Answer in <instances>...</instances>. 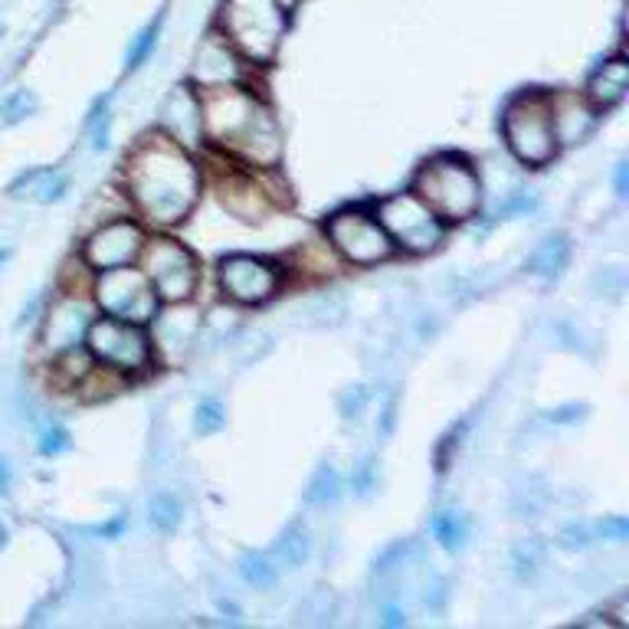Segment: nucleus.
I'll use <instances>...</instances> for the list:
<instances>
[{
  "label": "nucleus",
  "mask_w": 629,
  "mask_h": 629,
  "mask_svg": "<svg viewBox=\"0 0 629 629\" xmlns=\"http://www.w3.org/2000/svg\"><path fill=\"white\" fill-rule=\"evenodd\" d=\"M181 518H184V505H181L177 496H171V492H154L151 496V502H148V524L154 531L171 534V531H177Z\"/></svg>",
  "instance_id": "nucleus-26"
},
{
  "label": "nucleus",
  "mask_w": 629,
  "mask_h": 629,
  "mask_svg": "<svg viewBox=\"0 0 629 629\" xmlns=\"http://www.w3.org/2000/svg\"><path fill=\"white\" fill-rule=\"evenodd\" d=\"M554 335H557V341H561L567 351H574V355H584V358H594V355H597V348L590 345L587 332H584L581 325H574L571 318L554 322Z\"/></svg>",
  "instance_id": "nucleus-33"
},
{
  "label": "nucleus",
  "mask_w": 629,
  "mask_h": 629,
  "mask_svg": "<svg viewBox=\"0 0 629 629\" xmlns=\"http://www.w3.org/2000/svg\"><path fill=\"white\" fill-rule=\"evenodd\" d=\"M220 200L227 204L230 214L243 217V220H259L269 207L265 194H262V184H256L252 177H247L240 171V161L230 158V171L220 177Z\"/></svg>",
  "instance_id": "nucleus-18"
},
{
  "label": "nucleus",
  "mask_w": 629,
  "mask_h": 629,
  "mask_svg": "<svg viewBox=\"0 0 629 629\" xmlns=\"http://www.w3.org/2000/svg\"><path fill=\"white\" fill-rule=\"evenodd\" d=\"M93 302L99 312L131 322V325H148L161 308V299L154 295L148 275L134 262L96 272L93 275Z\"/></svg>",
  "instance_id": "nucleus-9"
},
{
  "label": "nucleus",
  "mask_w": 629,
  "mask_h": 629,
  "mask_svg": "<svg viewBox=\"0 0 629 629\" xmlns=\"http://www.w3.org/2000/svg\"><path fill=\"white\" fill-rule=\"evenodd\" d=\"M217 607H220L224 614H234V617H240V607H234V600H220Z\"/></svg>",
  "instance_id": "nucleus-47"
},
{
  "label": "nucleus",
  "mask_w": 629,
  "mask_h": 629,
  "mask_svg": "<svg viewBox=\"0 0 629 629\" xmlns=\"http://www.w3.org/2000/svg\"><path fill=\"white\" fill-rule=\"evenodd\" d=\"M122 184L128 204L141 214V220L154 227H174L197 207L204 174L187 148L154 131L131 148Z\"/></svg>",
  "instance_id": "nucleus-1"
},
{
  "label": "nucleus",
  "mask_w": 629,
  "mask_h": 629,
  "mask_svg": "<svg viewBox=\"0 0 629 629\" xmlns=\"http://www.w3.org/2000/svg\"><path fill=\"white\" fill-rule=\"evenodd\" d=\"M406 623V617H403V610H400V604H387L383 607V627H403Z\"/></svg>",
  "instance_id": "nucleus-44"
},
{
  "label": "nucleus",
  "mask_w": 629,
  "mask_h": 629,
  "mask_svg": "<svg viewBox=\"0 0 629 629\" xmlns=\"http://www.w3.org/2000/svg\"><path fill=\"white\" fill-rule=\"evenodd\" d=\"M571 256H574V247L564 234H547L531 256L524 262V272L534 275V279H544V282H554L567 272L571 265Z\"/></svg>",
  "instance_id": "nucleus-20"
},
{
  "label": "nucleus",
  "mask_w": 629,
  "mask_h": 629,
  "mask_svg": "<svg viewBox=\"0 0 629 629\" xmlns=\"http://www.w3.org/2000/svg\"><path fill=\"white\" fill-rule=\"evenodd\" d=\"M285 30L289 13L275 0H224L217 13V33L256 66L275 59Z\"/></svg>",
  "instance_id": "nucleus-4"
},
{
  "label": "nucleus",
  "mask_w": 629,
  "mask_h": 629,
  "mask_svg": "<svg viewBox=\"0 0 629 629\" xmlns=\"http://www.w3.org/2000/svg\"><path fill=\"white\" fill-rule=\"evenodd\" d=\"M371 400H375V387H371V383H348V387L338 393V413H341L348 423H355V420L365 416V410L371 406Z\"/></svg>",
  "instance_id": "nucleus-30"
},
{
  "label": "nucleus",
  "mask_w": 629,
  "mask_h": 629,
  "mask_svg": "<svg viewBox=\"0 0 629 629\" xmlns=\"http://www.w3.org/2000/svg\"><path fill=\"white\" fill-rule=\"evenodd\" d=\"M204 106V138L224 154L252 167H275L282 158V131L269 106L240 86L207 89Z\"/></svg>",
  "instance_id": "nucleus-2"
},
{
  "label": "nucleus",
  "mask_w": 629,
  "mask_h": 629,
  "mask_svg": "<svg viewBox=\"0 0 629 629\" xmlns=\"http://www.w3.org/2000/svg\"><path fill=\"white\" fill-rule=\"evenodd\" d=\"M547 564V551H544V541L541 538H521L511 544V574L518 581H534Z\"/></svg>",
  "instance_id": "nucleus-23"
},
{
  "label": "nucleus",
  "mask_w": 629,
  "mask_h": 629,
  "mask_svg": "<svg viewBox=\"0 0 629 629\" xmlns=\"http://www.w3.org/2000/svg\"><path fill=\"white\" fill-rule=\"evenodd\" d=\"M275 557L285 564V567H302V564H308V557H312V551H315V541H312V531H308V524L302 521V518H292L285 528H282V534L275 538Z\"/></svg>",
  "instance_id": "nucleus-21"
},
{
  "label": "nucleus",
  "mask_w": 629,
  "mask_h": 629,
  "mask_svg": "<svg viewBox=\"0 0 629 629\" xmlns=\"http://www.w3.org/2000/svg\"><path fill=\"white\" fill-rule=\"evenodd\" d=\"M240 577L250 584L252 590H272L279 584V571H275L272 557L262 551H247L240 557Z\"/></svg>",
  "instance_id": "nucleus-27"
},
{
  "label": "nucleus",
  "mask_w": 629,
  "mask_h": 629,
  "mask_svg": "<svg viewBox=\"0 0 629 629\" xmlns=\"http://www.w3.org/2000/svg\"><path fill=\"white\" fill-rule=\"evenodd\" d=\"M247 59L214 30L200 46L197 56L191 63V76L187 83L194 89H224V86H240L247 76Z\"/></svg>",
  "instance_id": "nucleus-16"
},
{
  "label": "nucleus",
  "mask_w": 629,
  "mask_h": 629,
  "mask_svg": "<svg viewBox=\"0 0 629 629\" xmlns=\"http://www.w3.org/2000/svg\"><path fill=\"white\" fill-rule=\"evenodd\" d=\"M282 265L262 256L250 252H237V256H224L217 265V285L220 292L237 302V305H265L269 299L279 295L282 289Z\"/></svg>",
  "instance_id": "nucleus-11"
},
{
  "label": "nucleus",
  "mask_w": 629,
  "mask_h": 629,
  "mask_svg": "<svg viewBox=\"0 0 629 629\" xmlns=\"http://www.w3.org/2000/svg\"><path fill=\"white\" fill-rule=\"evenodd\" d=\"M0 36H3V26H0Z\"/></svg>",
  "instance_id": "nucleus-50"
},
{
  "label": "nucleus",
  "mask_w": 629,
  "mask_h": 629,
  "mask_svg": "<svg viewBox=\"0 0 629 629\" xmlns=\"http://www.w3.org/2000/svg\"><path fill=\"white\" fill-rule=\"evenodd\" d=\"M627 181H629V164L627 161H620V164H617V181H614V187H617V194H620V197H627Z\"/></svg>",
  "instance_id": "nucleus-46"
},
{
  "label": "nucleus",
  "mask_w": 629,
  "mask_h": 629,
  "mask_svg": "<svg viewBox=\"0 0 629 629\" xmlns=\"http://www.w3.org/2000/svg\"><path fill=\"white\" fill-rule=\"evenodd\" d=\"M413 194L430 204L436 217L446 224H463L482 207V181L473 161L463 154H436L426 158L413 177Z\"/></svg>",
  "instance_id": "nucleus-3"
},
{
  "label": "nucleus",
  "mask_w": 629,
  "mask_h": 629,
  "mask_svg": "<svg viewBox=\"0 0 629 629\" xmlns=\"http://www.w3.org/2000/svg\"><path fill=\"white\" fill-rule=\"evenodd\" d=\"M275 3H279V7H282L285 13H292V10L299 7V0H275Z\"/></svg>",
  "instance_id": "nucleus-48"
},
{
  "label": "nucleus",
  "mask_w": 629,
  "mask_h": 629,
  "mask_svg": "<svg viewBox=\"0 0 629 629\" xmlns=\"http://www.w3.org/2000/svg\"><path fill=\"white\" fill-rule=\"evenodd\" d=\"M341 489H345L341 473H335L332 463H322V466L315 469V476L308 479L305 502L315 505V508H328V505H335L341 499Z\"/></svg>",
  "instance_id": "nucleus-25"
},
{
  "label": "nucleus",
  "mask_w": 629,
  "mask_h": 629,
  "mask_svg": "<svg viewBox=\"0 0 629 629\" xmlns=\"http://www.w3.org/2000/svg\"><path fill=\"white\" fill-rule=\"evenodd\" d=\"M148 234L138 220L119 217V220H106L99 224L86 243H83V265L93 272H106V269H119L138 262L141 247H144Z\"/></svg>",
  "instance_id": "nucleus-12"
},
{
  "label": "nucleus",
  "mask_w": 629,
  "mask_h": 629,
  "mask_svg": "<svg viewBox=\"0 0 629 629\" xmlns=\"http://www.w3.org/2000/svg\"><path fill=\"white\" fill-rule=\"evenodd\" d=\"M502 134L508 151L524 167H544L557 154V138L551 126V93L528 89V93L514 96L505 106Z\"/></svg>",
  "instance_id": "nucleus-5"
},
{
  "label": "nucleus",
  "mask_w": 629,
  "mask_h": 629,
  "mask_svg": "<svg viewBox=\"0 0 629 629\" xmlns=\"http://www.w3.org/2000/svg\"><path fill=\"white\" fill-rule=\"evenodd\" d=\"M557 544H561L564 551H587L590 544H597L594 521H567V524H561Z\"/></svg>",
  "instance_id": "nucleus-34"
},
{
  "label": "nucleus",
  "mask_w": 629,
  "mask_h": 629,
  "mask_svg": "<svg viewBox=\"0 0 629 629\" xmlns=\"http://www.w3.org/2000/svg\"><path fill=\"white\" fill-rule=\"evenodd\" d=\"M126 531V518L119 514V518H112V521H106L96 534H102V538H116V534H122Z\"/></svg>",
  "instance_id": "nucleus-45"
},
{
  "label": "nucleus",
  "mask_w": 629,
  "mask_h": 629,
  "mask_svg": "<svg viewBox=\"0 0 629 629\" xmlns=\"http://www.w3.org/2000/svg\"><path fill=\"white\" fill-rule=\"evenodd\" d=\"M7 259H10V250H0V269L7 265Z\"/></svg>",
  "instance_id": "nucleus-49"
},
{
  "label": "nucleus",
  "mask_w": 629,
  "mask_h": 629,
  "mask_svg": "<svg viewBox=\"0 0 629 629\" xmlns=\"http://www.w3.org/2000/svg\"><path fill=\"white\" fill-rule=\"evenodd\" d=\"M375 217L387 230L393 250H403L410 256H426V252L440 250L446 240V220L436 217L430 210V204L423 197H416L413 191L380 200Z\"/></svg>",
  "instance_id": "nucleus-7"
},
{
  "label": "nucleus",
  "mask_w": 629,
  "mask_h": 629,
  "mask_svg": "<svg viewBox=\"0 0 629 629\" xmlns=\"http://www.w3.org/2000/svg\"><path fill=\"white\" fill-rule=\"evenodd\" d=\"M426 600H430V610H440L443 604H446V581H433L430 584V590H426Z\"/></svg>",
  "instance_id": "nucleus-41"
},
{
  "label": "nucleus",
  "mask_w": 629,
  "mask_h": 629,
  "mask_svg": "<svg viewBox=\"0 0 629 629\" xmlns=\"http://www.w3.org/2000/svg\"><path fill=\"white\" fill-rule=\"evenodd\" d=\"M629 289V275L627 265L614 262V265H604L597 275H594V295L607 299V302H623Z\"/></svg>",
  "instance_id": "nucleus-28"
},
{
  "label": "nucleus",
  "mask_w": 629,
  "mask_h": 629,
  "mask_svg": "<svg viewBox=\"0 0 629 629\" xmlns=\"http://www.w3.org/2000/svg\"><path fill=\"white\" fill-rule=\"evenodd\" d=\"M96 312H99L96 302H89L86 295L63 292L43 318V332H40L43 348L53 358L76 351V348H86V335H89V325L96 322Z\"/></svg>",
  "instance_id": "nucleus-13"
},
{
  "label": "nucleus",
  "mask_w": 629,
  "mask_h": 629,
  "mask_svg": "<svg viewBox=\"0 0 629 629\" xmlns=\"http://www.w3.org/2000/svg\"><path fill=\"white\" fill-rule=\"evenodd\" d=\"M433 538H436L449 554H456V551L466 544V538H469V521H466V514H463L459 508H443V511H436V514H433Z\"/></svg>",
  "instance_id": "nucleus-24"
},
{
  "label": "nucleus",
  "mask_w": 629,
  "mask_h": 629,
  "mask_svg": "<svg viewBox=\"0 0 629 629\" xmlns=\"http://www.w3.org/2000/svg\"><path fill=\"white\" fill-rule=\"evenodd\" d=\"M587 413H590V406H587V403L571 400V403H564V406L544 410L541 416H544L551 426H577V423H584V416H587Z\"/></svg>",
  "instance_id": "nucleus-38"
},
{
  "label": "nucleus",
  "mask_w": 629,
  "mask_h": 629,
  "mask_svg": "<svg viewBox=\"0 0 629 629\" xmlns=\"http://www.w3.org/2000/svg\"><path fill=\"white\" fill-rule=\"evenodd\" d=\"M547 505H551V486H547L544 476L528 473V476H521V479L514 482V489H511V508H514L518 518H538V514L547 511Z\"/></svg>",
  "instance_id": "nucleus-22"
},
{
  "label": "nucleus",
  "mask_w": 629,
  "mask_h": 629,
  "mask_svg": "<svg viewBox=\"0 0 629 629\" xmlns=\"http://www.w3.org/2000/svg\"><path fill=\"white\" fill-rule=\"evenodd\" d=\"M158 36H161V17L158 20H151L141 33H134V40L128 43V56H126V69H138V66H144L148 59H151V53H154V46H158Z\"/></svg>",
  "instance_id": "nucleus-32"
},
{
  "label": "nucleus",
  "mask_w": 629,
  "mask_h": 629,
  "mask_svg": "<svg viewBox=\"0 0 629 629\" xmlns=\"http://www.w3.org/2000/svg\"><path fill=\"white\" fill-rule=\"evenodd\" d=\"M594 531H597V541H627L629 518H623V514L600 518V521H594Z\"/></svg>",
  "instance_id": "nucleus-40"
},
{
  "label": "nucleus",
  "mask_w": 629,
  "mask_h": 629,
  "mask_svg": "<svg viewBox=\"0 0 629 629\" xmlns=\"http://www.w3.org/2000/svg\"><path fill=\"white\" fill-rule=\"evenodd\" d=\"M538 204H541V200H538V194H534V191H518V194H511L502 207H499L496 224L514 220V217H528V214H534V210H538Z\"/></svg>",
  "instance_id": "nucleus-37"
},
{
  "label": "nucleus",
  "mask_w": 629,
  "mask_h": 629,
  "mask_svg": "<svg viewBox=\"0 0 629 629\" xmlns=\"http://www.w3.org/2000/svg\"><path fill=\"white\" fill-rule=\"evenodd\" d=\"M378 459L371 456V459H365L361 466H358V473H355V479H351V489H355V496L358 499H371L375 496V489H378Z\"/></svg>",
  "instance_id": "nucleus-39"
},
{
  "label": "nucleus",
  "mask_w": 629,
  "mask_h": 629,
  "mask_svg": "<svg viewBox=\"0 0 629 629\" xmlns=\"http://www.w3.org/2000/svg\"><path fill=\"white\" fill-rule=\"evenodd\" d=\"M30 116H36V96L30 89H13L3 102H0V122L3 126H23Z\"/></svg>",
  "instance_id": "nucleus-31"
},
{
  "label": "nucleus",
  "mask_w": 629,
  "mask_h": 629,
  "mask_svg": "<svg viewBox=\"0 0 629 629\" xmlns=\"http://www.w3.org/2000/svg\"><path fill=\"white\" fill-rule=\"evenodd\" d=\"M109 112H106V119H99V126H96V131H93V148L96 151H102V148H109Z\"/></svg>",
  "instance_id": "nucleus-43"
},
{
  "label": "nucleus",
  "mask_w": 629,
  "mask_h": 629,
  "mask_svg": "<svg viewBox=\"0 0 629 629\" xmlns=\"http://www.w3.org/2000/svg\"><path fill=\"white\" fill-rule=\"evenodd\" d=\"M141 272L148 275L154 295L164 302H191L200 282V265L194 252L174 237H148L141 247Z\"/></svg>",
  "instance_id": "nucleus-8"
},
{
  "label": "nucleus",
  "mask_w": 629,
  "mask_h": 629,
  "mask_svg": "<svg viewBox=\"0 0 629 629\" xmlns=\"http://www.w3.org/2000/svg\"><path fill=\"white\" fill-rule=\"evenodd\" d=\"M158 128L161 134H167L171 141H177L181 148H200L204 138V106H200V93L191 83H177L161 109H158Z\"/></svg>",
  "instance_id": "nucleus-15"
},
{
  "label": "nucleus",
  "mask_w": 629,
  "mask_h": 629,
  "mask_svg": "<svg viewBox=\"0 0 629 629\" xmlns=\"http://www.w3.org/2000/svg\"><path fill=\"white\" fill-rule=\"evenodd\" d=\"M86 351L96 365L116 371L119 378H138L154 368V348L144 325H131L112 315H96L86 335Z\"/></svg>",
  "instance_id": "nucleus-6"
},
{
  "label": "nucleus",
  "mask_w": 629,
  "mask_h": 629,
  "mask_svg": "<svg viewBox=\"0 0 629 629\" xmlns=\"http://www.w3.org/2000/svg\"><path fill=\"white\" fill-rule=\"evenodd\" d=\"M13 492V466L0 456V499H7Z\"/></svg>",
  "instance_id": "nucleus-42"
},
{
  "label": "nucleus",
  "mask_w": 629,
  "mask_h": 629,
  "mask_svg": "<svg viewBox=\"0 0 629 629\" xmlns=\"http://www.w3.org/2000/svg\"><path fill=\"white\" fill-rule=\"evenodd\" d=\"M325 240L332 252L351 265H380L393 256V243L375 214L361 207H345L325 220Z\"/></svg>",
  "instance_id": "nucleus-10"
},
{
  "label": "nucleus",
  "mask_w": 629,
  "mask_h": 629,
  "mask_svg": "<svg viewBox=\"0 0 629 629\" xmlns=\"http://www.w3.org/2000/svg\"><path fill=\"white\" fill-rule=\"evenodd\" d=\"M148 325H151L154 358H161L164 365H177L191 351V345L200 338L204 318L187 302H164V308H158V315Z\"/></svg>",
  "instance_id": "nucleus-14"
},
{
  "label": "nucleus",
  "mask_w": 629,
  "mask_h": 629,
  "mask_svg": "<svg viewBox=\"0 0 629 629\" xmlns=\"http://www.w3.org/2000/svg\"><path fill=\"white\" fill-rule=\"evenodd\" d=\"M224 423H227V406H224V400H220V397H204V400L197 403V410H194V433H197V436H214V433L224 430Z\"/></svg>",
  "instance_id": "nucleus-29"
},
{
  "label": "nucleus",
  "mask_w": 629,
  "mask_h": 629,
  "mask_svg": "<svg viewBox=\"0 0 629 629\" xmlns=\"http://www.w3.org/2000/svg\"><path fill=\"white\" fill-rule=\"evenodd\" d=\"M66 191H69V174H63L56 167H43V177L33 191V200L36 204H56V200H63Z\"/></svg>",
  "instance_id": "nucleus-35"
},
{
  "label": "nucleus",
  "mask_w": 629,
  "mask_h": 629,
  "mask_svg": "<svg viewBox=\"0 0 629 629\" xmlns=\"http://www.w3.org/2000/svg\"><path fill=\"white\" fill-rule=\"evenodd\" d=\"M36 449H40V456H63V453L73 449V433L63 423H46L40 430Z\"/></svg>",
  "instance_id": "nucleus-36"
},
{
  "label": "nucleus",
  "mask_w": 629,
  "mask_h": 629,
  "mask_svg": "<svg viewBox=\"0 0 629 629\" xmlns=\"http://www.w3.org/2000/svg\"><path fill=\"white\" fill-rule=\"evenodd\" d=\"M629 93V63L623 53L610 56L587 83V102L600 112V109H614L627 99Z\"/></svg>",
  "instance_id": "nucleus-19"
},
{
  "label": "nucleus",
  "mask_w": 629,
  "mask_h": 629,
  "mask_svg": "<svg viewBox=\"0 0 629 629\" xmlns=\"http://www.w3.org/2000/svg\"><path fill=\"white\" fill-rule=\"evenodd\" d=\"M551 126L557 148H574L587 141L597 128V109L587 102V96L577 93H551Z\"/></svg>",
  "instance_id": "nucleus-17"
}]
</instances>
